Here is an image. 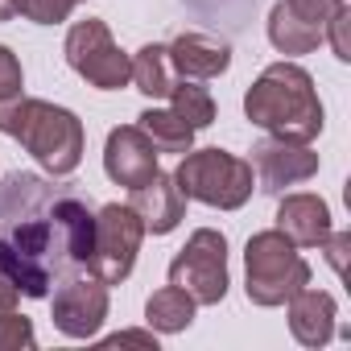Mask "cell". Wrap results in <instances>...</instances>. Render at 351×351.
<instances>
[{
    "instance_id": "cell-1",
    "label": "cell",
    "mask_w": 351,
    "mask_h": 351,
    "mask_svg": "<svg viewBox=\"0 0 351 351\" xmlns=\"http://www.w3.org/2000/svg\"><path fill=\"white\" fill-rule=\"evenodd\" d=\"M91 240L95 211L75 186L25 169L0 182V269L25 298H50L58 281L87 273Z\"/></svg>"
},
{
    "instance_id": "cell-2",
    "label": "cell",
    "mask_w": 351,
    "mask_h": 351,
    "mask_svg": "<svg viewBox=\"0 0 351 351\" xmlns=\"http://www.w3.org/2000/svg\"><path fill=\"white\" fill-rule=\"evenodd\" d=\"M244 116L265 128L269 136H281V141H318L326 116H322V99L314 91V79L310 71H302L298 62L281 58L273 66L261 71V79L248 87L244 95Z\"/></svg>"
},
{
    "instance_id": "cell-3",
    "label": "cell",
    "mask_w": 351,
    "mask_h": 351,
    "mask_svg": "<svg viewBox=\"0 0 351 351\" xmlns=\"http://www.w3.org/2000/svg\"><path fill=\"white\" fill-rule=\"evenodd\" d=\"M0 132L25 145V153L38 157L42 169H50L54 178L79 169L83 149H87V132L83 120L71 108H58L50 99H34V95H17L9 104H0Z\"/></svg>"
},
{
    "instance_id": "cell-4",
    "label": "cell",
    "mask_w": 351,
    "mask_h": 351,
    "mask_svg": "<svg viewBox=\"0 0 351 351\" xmlns=\"http://www.w3.org/2000/svg\"><path fill=\"white\" fill-rule=\"evenodd\" d=\"M302 285H310V265L302 261L298 244L285 240L277 228L256 232L244 244V293L252 306H285Z\"/></svg>"
},
{
    "instance_id": "cell-5",
    "label": "cell",
    "mask_w": 351,
    "mask_h": 351,
    "mask_svg": "<svg viewBox=\"0 0 351 351\" xmlns=\"http://www.w3.org/2000/svg\"><path fill=\"white\" fill-rule=\"evenodd\" d=\"M178 191L203 207H219V211H240L252 199L256 173L244 157L228 153V149H186L178 169H173Z\"/></svg>"
},
{
    "instance_id": "cell-6",
    "label": "cell",
    "mask_w": 351,
    "mask_h": 351,
    "mask_svg": "<svg viewBox=\"0 0 351 351\" xmlns=\"http://www.w3.org/2000/svg\"><path fill=\"white\" fill-rule=\"evenodd\" d=\"M169 285L186 289L199 306H219L228 298V236L215 228L191 232L182 252L169 261Z\"/></svg>"
},
{
    "instance_id": "cell-7",
    "label": "cell",
    "mask_w": 351,
    "mask_h": 351,
    "mask_svg": "<svg viewBox=\"0 0 351 351\" xmlns=\"http://www.w3.org/2000/svg\"><path fill=\"white\" fill-rule=\"evenodd\" d=\"M145 236H149V232H145L141 215H136L128 203H108V207H99V211H95V240H91L87 273L99 277L104 285L128 281Z\"/></svg>"
},
{
    "instance_id": "cell-8",
    "label": "cell",
    "mask_w": 351,
    "mask_h": 351,
    "mask_svg": "<svg viewBox=\"0 0 351 351\" xmlns=\"http://www.w3.org/2000/svg\"><path fill=\"white\" fill-rule=\"evenodd\" d=\"M71 71L79 79H87L95 91H120L128 87V75H132V58L116 46L112 29L95 17L87 21H75L71 34H66V46H62Z\"/></svg>"
},
{
    "instance_id": "cell-9",
    "label": "cell",
    "mask_w": 351,
    "mask_h": 351,
    "mask_svg": "<svg viewBox=\"0 0 351 351\" xmlns=\"http://www.w3.org/2000/svg\"><path fill=\"white\" fill-rule=\"evenodd\" d=\"M50 322L66 335V339H91L99 335L104 318H108V285L91 273H75L66 281H58L50 289Z\"/></svg>"
},
{
    "instance_id": "cell-10",
    "label": "cell",
    "mask_w": 351,
    "mask_h": 351,
    "mask_svg": "<svg viewBox=\"0 0 351 351\" xmlns=\"http://www.w3.org/2000/svg\"><path fill=\"white\" fill-rule=\"evenodd\" d=\"M335 5H343V0H277L273 13H269L273 50L285 58L318 50L326 38V21H330Z\"/></svg>"
},
{
    "instance_id": "cell-11",
    "label": "cell",
    "mask_w": 351,
    "mask_h": 351,
    "mask_svg": "<svg viewBox=\"0 0 351 351\" xmlns=\"http://www.w3.org/2000/svg\"><path fill=\"white\" fill-rule=\"evenodd\" d=\"M252 173H256V186L265 195H281L285 186H298V182H310L318 173V153L302 141H281V136H269L261 145H252Z\"/></svg>"
},
{
    "instance_id": "cell-12",
    "label": "cell",
    "mask_w": 351,
    "mask_h": 351,
    "mask_svg": "<svg viewBox=\"0 0 351 351\" xmlns=\"http://www.w3.org/2000/svg\"><path fill=\"white\" fill-rule=\"evenodd\" d=\"M157 149L153 141L136 128V124H120L108 132V145H104V173L116 182V186H145L153 173H157Z\"/></svg>"
},
{
    "instance_id": "cell-13",
    "label": "cell",
    "mask_w": 351,
    "mask_h": 351,
    "mask_svg": "<svg viewBox=\"0 0 351 351\" xmlns=\"http://www.w3.org/2000/svg\"><path fill=\"white\" fill-rule=\"evenodd\" d=\"M128 207L141 215L145 232H153V236H169L173 228L186 219V195L178 191L173 173H161V169L153 173L145 186H136V191H132Z\"/></svg>"
},
{
    "instance_id": "cell-14",
    "label": "cell",
    "mask_w": 351,
    "mask_h": 351,
    "mask_svg": "<svg viewBox=\"0 0 351 351\" xmlns=\"http://www.w3.org/2000/svg\"><path fill=\"white\" fill-rule=\"evenodd\" d=\"M165 54H169L173 75L199 79V83H207V79H215L232 66V46L211 38V34H182L165 46Z\"/></svg>"
},
{
    "instance_id": "cell-15",
    "label": "cell",
    "mask_w": 351,
    "mask_h": 351,
    "mask_svg": "<svg viewBox=\"0 0 351 351\" xmlns=\"http://www.w3.org/2000/svg\"><path fill=\"white\" fill-rule=\"evenodd\" d=\"M289 330L302 347H326L330 335H335V318H339V306L326 289H310L302 285L289 302Z\"/></svg>"
},
{
    "instance_id": "cell-16",
    "label": "cell",
    "mask_w": 351,
    "mask_h": 351,
    "mask_svg": "<svg viewBox=\"0 0 351 351\" xmlns=\"http://www.w3.org/2000/svg\"><path fill=\"white\" fill-rule=\"evenodd\" d=\"M277 232L298 248H318L330 236V207L318 195H285L277 203Z\"/></svg>"
},
{
    "instance_id": "cell-17",
    "label": "cell",
    "mask_w": 351,
    "mask_h": 351,
    "mask_svg": "<svg viewBox=\"0 0 351 351\" xmlns=\"http://www.w3.org/2000/svg\"><path fill=\"white\" fill-rule=\"evenodd\" d=\"M195 310H199V302H195L186 289L165 285V289L149 293V302H145V322H149L153 330H161V335H178V330H186V326L195 322Z\"/></svg>"
},
{
    "instance_id": "cell-18",
    "label": "cell",
    "mask_w": 351,
    "mask_h": 351,
    "mask_svg": "<svg viewBox=\"0 0 351 351\" xmlns=\"http://www.w3.org/2000/svg\"><path fill=\"white\" fill-rule=\"evenodd\" d=\"M136 128L153 141L157 153H186V149H195V128L173 108H145L136 116Z\"/></svg>"
},
{
    "instance_id": "cell-19",
    "label": "cell",
    "mask_w": 351,
    "mask_h": 351,
    "mask_svg": "<svg viewBox=\"0 0 351 351\" xmlns=\"http://www.w3.org/2000/svg\"><path fill=\"white\" fill-rule=\"evenodd\" d=\"M128 83H136V91L149 95V99H165L169 87H173V66H169L165 46H153V42L141 46V50L132 54V75H128Z\"/></svg>"
},
{
    "instance_id": "cell-20",
    "label": "cell",
    "mask_w": 351,
    "mask_h": 351,
    "mask_svg": "<svg viewBox=\"0 0 351 351\" xmlns=\"http://www.w3.org/2000/svg\"><path fill=\"white\" fill-rule=\"evenodd\" d=\"M165 99L173 104V112H178L195 132H199V128H207V124H215V99H211V91H207L199 79H182V83H173Z\"/></svg>"
},
{
    "instance_id": "cell-21",
    "label": "cell",
    "mask_w": 351,
    "mask_h": 351,
    "mask_svg": "<svg viewBox=\"0 0 351 351\" xmlns=\"http://www.w3.org/2000/svg\"><path fill=\"white\" fill-rule=\"evenodd\" d=\"M83 0H17V17L34 25H62Z\"/></svg>"
},
{
    "instance_id": "cell-22",
    "label": "cell",
    "mask_w": 351,
    "mask_h": 351,
    "mask_svg": "<svg viewBox=\"0 0 351 351\" xmlns=\"http://www.w3.org/2000/svg\"><path fill=\"white\" fill-rule=\"evenodd\" d=\"M38 343L34 322L17 310H0V351H29Z\"/></svg>"
},
{
    "instance_id": "cell-23",
    "label": "cell",
    "mask_w": 351,
    "mask_h": 351,
    "mask_svg": "<svg viewBox=\"0 0 351 351\" xmlns=\"http://www.w3.org/2000/svg\"><path fill=\"white\" fill-rule=\"evenodd\" d=\"M347 29H351V0L335 5V13H330V21H326V38H322V42H330V50H335V58H339V62H351Z\"/></svg>"
},
{
    "instance_id": "cell-24",
    "label": "cell",
    "mask_w": 351,
    "mask_h": 351,
    "mask_svg": "<svg viewBox=\"0 0 351 351\" xmlns=\"http://www.w3.org/2000/svg\"><path fill=\"white\" fill-rule=\"evenodd\" d=\"M21 87H25V71H21V58H17L9 46H0V104H9V99L25 95Z\"/></svg>"
},
{
    "instance_id": "cell-25",
    "label": "cell",
    "mask_w": 351,
    "mask_h": 351,
    "mask_svg": "<svg viewBox=\"0 0 351 351\" xmlns=\"http://www.w3.org/2000/svg\"><path fill=\"white\" fill-rule=\"evenodd\" d=\"M318 248L326 252L330 269H335V273L343 277V265H347V248H351V232H335V228H330V236H326V240H322Z\"/></svg>"
},
{
    "instance_id": "cell-26",
    "label": "cell",
    "mask_w": 351,
    "mask_h": 351,
    "mask_svg": "<svg viewBox=\"0 0 351 351\" xmlns=\"http://www.w3.org/2000/svg\"><path fill=\"white\" fill-rule=\"evenodd\" d=\"M120 343H136V347L157 351V335H153V326H149V330H120V335L108 339V347H120Z\"/></svg>"
},
{
    "instance_id": "cell-27",
    "label": "cell",
    "mask_w": 351,
    "mask_h": 351,
    "mask_svg": "<svg viewBox=\"0 0 351 351\" xmlns=\"http://www.w3.org/2000/svg\"><path fill=\"white\" fill-rule=\"evenodd\" d=\"M17 298H21V289L9 281L5 269H0V310H17Z\"/></svg>"
},
{
    "instance_id": "cell-28",
    "label": "cell",
    "mask_w": 351,
    "mask_h": 351,
    "mask_svg": "<svg viewBox=\"0 0 351 351\" xmlns=\"http://www.w3.org/2000/svg\"><path fill=\"white\" fill-rule=\"evenodd\" d=\"M17 17V0H0V21H13Z\"/></svg>"
}]
</instances>
